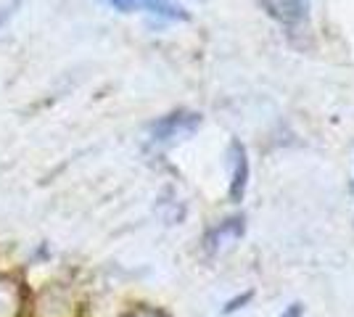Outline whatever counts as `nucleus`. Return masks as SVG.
Masks as SVG:
<instances>
[{"instance_id": "f257e3e1", "label": "nucleus", "mask_w": 354, "mask_h": 317, "mask_svg": "<svg viewBox=\"0 0 354 317\" xmlns=\"http://www.w3.org/2000/svg\"><path fill=\"white\" fill-rule=\"evenodd\" d=\"M198 127H201V114H196V111H172V114L162 117L159 122H153L151 137L156 143H177V140L191 137Z\"/></svg>"}, {"instance_id": "f03ea898", "label": "nucleus", "mask_w": 354, "mask_h": 317, "mask_svg": "<svg viewBox=\"0 0 354 317\" xmlns=\"http://www.w3.org/2000/svg\"><path fill=\"white\" fill-rule=\"evenodd\" d=\"M227 169H230V188H227V196L233 204H241L246 191H249L251 180V164H249V153L246 146L233 137L230 140V148H227Z\"/></svg>"}, {"instance_id": "7ed1b4c3", "label": "nucleus", "mask_w": 354, "mask_h": 317, "mask_svg": "<svg viewBox=\"0 0 354 317\" xmlns=\"http://www.w3.org/2000/svg\"><path fill=\"white\" fill-rule=\"evenodd\" d=\"M243 233H246V217L233 214V217L222 220L220 225H214L209 230L207 238H204V249H207V254H220L225 249L236 246L243 238Z\"/></svg>"}, {"instance_id": "20e7f679", "label": "nucleus", "mask_w": 354, "mask_h": 317, "mask_svg": "<svg viewBox=\"0 0 354 317\" xmlns=\"http://www.w3.org/2000/svg\"><path fill=\"white\" fill-rule=\"evenodd\" d=\"M259 3L270 19H275L288 30L301 27L310 16V0H259Z\"/></svg>"}, {"instance_id": "39448f33", "label": "nucleus", "mask_w": 354, "mask_h": 317, "mask_svg": "<svg viewBox=\"0 0 354 317\" xmlns=\"http://www.w3.org/2000/svg\"><path fill=\"white\" fill-rule=\"evenodd\" d=\"M117 11L130 14V11H148V14L164 16V19H188L185 8L175 0H109Z\"/></svg>"}, {"instance_id": "423d86ee", "label": "nucleus", "mask_w": 354, "mask_h": 317, "mask_svg": "<svg viewBox=\"0 0 354 317\" xmlns=\"http://www.w3.org/2000/svg\"><path fill=\"white\" fill-rule=\"evenodd\" d=\"M251 299H254V291H246V294H241V296H233L230 302L225 304V309H222V312H225V315H233V312H238V309H243Z\"/></svg>"}, {"instance_id": "0eeeda50", "label": "nucleus", "mask_w": 354, "mask_h": 317, "mask_svg": "<svg viewBox=\"0 0 354 317\" xmlns=\"http://www.w3.org/2000/svg\"><path fill=\"white\" fill-rule=\"evenodd\" d=\"M278 317H304V304H301V302H291L288 307H283V312Z\"/></svg>"}, {"instance_id": "6e6552de", "label": "nucleus", "mask_w": 354, "mask_h": 317, "mask_svg": "<svg viewBox=\"0 0 354 317\" xmlns=\"http://www.w3.org/2000/svg\"><path fill=\"white\" fill-rule=\"evenodd\" d=\"M130 317H167V315L159 312V309H138V312H133Z\"/></svg>"}, {"instance_id": "1a4fd4ad", "label": "nucleus", "mask_w": 354, "mask_h": 317, "mask_svg": "<svg viewBox=\"0 0 354 317\" xmlns=\"http://www.w3.org/2000/svg\"><path fill=\"white\" fill-rule=\"evenodd\" d=\"M16 3H19V0H14V3H11V6H6V8H0V27H3V24H6V19H8V16L14 14Z\"/></svg>"}]
</instances>
